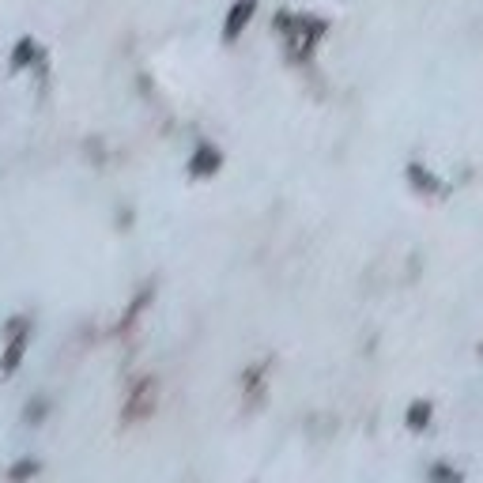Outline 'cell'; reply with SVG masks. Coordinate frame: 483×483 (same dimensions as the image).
<instances>
[{
  "label": "cell",
  "instance_id": "7a4b0ae2",
  "mask_svg": "<svg viewBox=\"0 0 483 483\" xmlns=\"http://www.w3.org/2000/svg\"><path fill=\"white\" fill-rule=\"evenodd\" d=\"M426 419H431V408H426V404H415V408H412V426L419 431V426H426Z\"/></svg>",
  "mask_w": 483,
  "mask_h": 483
},
{
  "label": "cell",
  "instance_id": "6da1fadb",
  "mask_svg": "<svg viewBox=\"0 0 483 483\" xmlns=\"http://www.w3.org/2000/svg\"><path fill=\"white\" fill-rule=\"evenodd\" d=\"M431 480H434V483H461V472L449 468V464H434V468H431Z\"/></svg>",
  "mask_w": 483,
  "mask_h": 483
}]
</instances>
